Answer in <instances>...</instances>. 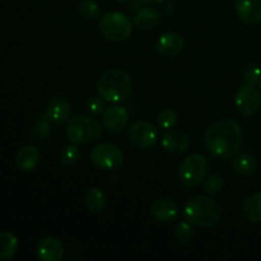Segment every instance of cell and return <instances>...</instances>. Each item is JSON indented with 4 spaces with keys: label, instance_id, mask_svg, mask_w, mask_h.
<instances>
[{
    "label": "cell",
    "instance_id": "6da1fadb",
    "mask_svg": "<svg viewBox=\"0 0 261 261\" xmlns=\"http://www.w3.org/2000/svg\"><path fill=\"white\" fill-rule=\"evenodd\" d=\"M244 139L241 125L231 119H221L208 126L204 143L209 153L218 158H232L237 154Z\"/></svg>",
    "mask_w": 261,
    "mask_h": 261
},
{
    "label": "cell",
    "instance_id": "7a4b0ae2",
    "mask_svg": "<svg viewBox=\"0 0 261 261\" xmlns=\"http://www.w3.org/2000/svg\"><path fill=\"white\" fill-rule=\"evenodd\" d=\"M185 219L195 227L211 228L222 219V209L217 201L209 196L195 195L186 201L184 206Z\"/></svg>",
    "mask_w": 261,
    "mask_h": 261
},
{
    "label": "cell",
    "instance_id": "3957f363",
    "mask_svg": "<svg viewBox=\"0 0 261 261\" xmlns=\"http://www.w3.org/2000/svg\"><path fill=\"white\" fill-rule=\"evenodd\" d=\"M97 91L106 102L111 103L124 102L132 94L133 79L126 70L110 69L99 76Z\"/></svg>",
    "mask_w": 261,
    "mask_h": 261
},
{
    "label": "cell",
    "instance_id": "277c9868",
    "mask_svg": "<svg viewBox=\"0 0 261 261\" xmlns=\"http://www.w3.org/2000/svg\"><path fill=\"white\" fill-rule=\"evenodd\" d=\"M65 133L68 139L75 144H91L101 139L103 125L87 115H75L68 120Z\"/></svg>",
    "mask_w": 261,
    "mask_h": 261
},
{
    "label": "cell",
    "instance_id": "5b68a950",
    "mask_svg": "<svg viewBox=\"0 0 261 261\" xmlns=\"http://www.w3.org/2000/svg\"><path fill=\"white\" fill-rule=\"evenodd\" d=\"M99 32L111 42H124L132 36V19L125 13L109 12L99 20Z\"/></svg>",
    "mask_w": 261,
    "mask_h": 261
},
{
    "label": "cell",
    "instance_id": "8992f818",
    "mask_svg": "<svg viewBox=\"0 0 261 261\" xmlns=\"http://www.w3.org/2000/svg\"><path fill=\"white\" fill-rule=\"evenodd\" d=\"M209 165L205 157L194 153L186 157L178 167V178L185 188H194L203 182L208 175Z\"/></svg>",
    "mask_w": 261,
    "mask_h": 261
},
{
    "label": "cell",
    "instance_id": "52a82bcc",
    "mask_svg": "<svg viewBox=\"0 0 261 261\" xmlns=\"http://www.w3.org/2000/svg\"><path fill=\"white\" fill-rule=\"evenodd\" d=\"M91 161L99 170L114 172L119 170L124 163V153L117 145L111 143H102L92 149Z\"/></svg>",
    "mask_w": 261,
    "mask_h": 261
},
{
    "label": "cell",
    "instance_id": "ba28073f",
    "mask_svg": "<svg viewBox=\"0 0 261 261\" xmlns=\"http://www.w3.org/2000/svg\"><path fill=\"white\" fill-rule=\"evenodd\" d=\"M130 143L142 150L152 149L158 140L157 127L148 121H135L129 127Z\"/></svg>",
    "mask_w": 261,
    "mask_h": 261
},
{
    "label": "cell",
    "instance_id": "9c48e42d",
    "mask_svg": "<svg viewBox=\"0 0 261 261\" xmlns=\"http://www.w3.org/2000/svg\"><path fill=\"white\" fill-rule=\"evenodd\" d=\"M234 106L242 116H254L261 106V96L255 86L240 87L234 96Z\"/></svg>",
    "mask_w": 261,
    "mask_h": 261
},
{
    "label": "cell",
    "instance_id": "30bf717a",
    "mask_svg": "<svg viewBox=\"0 0 261 261\" xmlns=\"http://www.w3.org/2000/svg\"><path fill=\"white\" fill-rule=\"evenodd\" d=\"M130 115L125 107L111 106L102 114V125L109 133H121L129 124Z\"/></svg>",
    "mask_w": 261,
    "mask_h": 261
},
{
    "label": "cell",
    "instance_id": "8fae6325",
    "mask_svg": "<svg viewBox=\"0 0 261 261\" xmlns=\"http://www.w3.org/2000/svg\"><path fill=\"white\" fill-rule=\"evenodd\" d=\"M185 41L182 36L176 32L163 33L155 41V50L163 58H175L184 50Z\"/></svg>",
    "mask_w": 261,
    "mask_h": 261
},
{
    "label": "cell",
    "instance_id": "7c38bea8",
    "mask_svg": "<svg viewBox=\"0 0 261 261\" xmlns=\"http://www.w3.org/2000/svg\"><path fill=\"white\" fill-rule=\"evenodd\" d=\"M234 10L245 24L256 25L261 22V0H236Z\"/></svg>",
    "mask_w": 261,
    "mask_h": 261
},
{
    "label": "cell",
    "instance_id": "4fadbf2b",
    "mask_svg": "<svg viewBox=\"0 0 261 261\" xmlns=\"http://www.w3.org/2000/svg\"><path fill=\"white\" fill-rule=\"evenodd\" d=\"M161 145L170 154H182L190 147V139L185 133L171 129L162 137Z\"/></svg>",
    "mask_w": 261,
    "mask_h": 261
},
{
    "label": "cell",
    "instance_id": "5bb4252c",
    "mask_svg": "<svg viewBox=\"0 0 261 261\" xmlns=\"http://www.w3.org/2000/svg\"><path fill=\"white\" fill-rule=\"evenodd\" d=\"M70 114V102L68 101V98L63 96H55L54 98H51V101L47 105V109H46V115L51 120V122L55 125H61L68 122Z\"/></svg>",
    "mask_w": 261,
    "mask_h": 261
},
{
    "label": "cell",
    "instance_id": "9a60e30c",
    "mask_svg": "<svg viewBox=\"0 0 261 261\" xmlns=\"http://www.w3.org/2000/svg\"><path fill=\"white\" fill-rule=\"evenodd\" d=\"M150 213L162 223H170L178 216V205L170 198H160L150 205Z\"/></svg>",
    "mask_w": 261,
    "mask_h": 261
},
{
    "label": "cell",
    "instance_id": "2e32d148",
    "mask_svg": "<svg viewBox=\"0 0 261 261\" xmlns=\"http://www.w3.org/2000/svg\"><path fill=\"white\" fill-rule=\"evenodd\" d=\"M37 256L42 261H60L64 256V246L55 237H43L37 245Z\"/></svg>",
    "mask_w": 261,
    "mask_h": 261
},
{
    "label": "cell",
    "instance_id": "e0dca14e",
    "mask_svg": "<svg viewBox=\"0 0 261 261\" xmlns=\"http://www.w3.org/2000/svg\"><path fill=\"white\" fill-rule=\"evenodd\" d=\"M40 150L33 147V145L20 148L17 154H15V165L19 170L25 171V172L35 170L38 163H40Z\"/></svg>",
    "mask_w": 261,
    "mask_h": 261
},
{
    "label": "cell",
    "instance_id": "ac0fdd59",
    "mask_svg": "<svg viewBox=\"0 0 261 261\" xmlns=\"http://www.w3.org/2000/svg\"><path fill=\"white\" fill-rule=\"evenodd\" d=\"M161 22L160 10L152 7H143L135 13L134 24L139 30L149 31Z\"/></svg>",
    "mask_w": 261,
    "mask_h": 261
},
{
    "label": "cell",
    "instance_id": "d6986e66",
    "mask_svg": "<svg viewBox=\"0 0 261 261\" xmlns=\"http://www.w3.org/2000/svg\"><path fill=\"white\" fill-rule=\"evenodd\" d=\"M232 160V167L239 175L247 177V176L254 175L256 171V160L254 155L250 153H240V154L233 155Z\"/></svg>",
    "mask_w": 261,
    "mask_h": 261
},
{
    "label": "cell",
    "instance_id": "ffe728a7",
    "mask_svg": "<svg viewBox=\"0 0 261 261\" xmlns=\"http://www.w3.org/2000/svg\"><path fill=\"white\" fill-rule=\"evenodd\" d=\"M242 212L247 221L261 223V193H254L247 196L242 205Z\"/></svg>",
    "mask_w": 261,
    "mask_h": 261
},
{
    "label": "cell",
    "instance_id": "44dd1931",
    "mask_svg": "<svg viewBox=\"0 0 261 261\" xmlns=\"http://www.w3.org/2000/svg\"><path fill=\"white\" fill-rule=\"evenodd\" d=\"M51 120L46 114H40L36 116L33 120L32 127H31V135L33 139L38 140V142H43V140L48 139L51 135Z\"/></svg>",
    "mask_w": 261,
    "mask_h": 261
},
{
    "label": "cell",
    "instance_id": "7402d4cb",
    "mask_svg": "<svg viewBox=\"0 0 261 261\" xmlns=\"http://www.w3.org/2000/svg\"><path fill=\"white\" fill-rule=\"evenodd\" d=\"M18 239L9 231L0 232V260H9L17 254Z\"/></svg>",
    "mask_w": 261,
    "mask_h": 261
},
{
    "label": "cell",
    "instance_id": "603a6c76",
    "mask_svg": "<svg viewBox=\"0 0 261 261\" xmlns=\"http://www.w3.org/2000/svg\"><path fill=\"white\" fill-rule=\"evenodd\" d=\"M84 205L88 209L91 213L98 214L106 206V195L103 194V191L98 188H93L91 190H88V193L86 194V198H84Z\"/></svg>",
    "mask_w": 261,
    "mask_h": 261
},
{
    "label": "cell",
    "instance_id": "cb8c5ba5",
    "mask_svg": "<svg viewBox=\"0 0 261 261\" xmlns=\"http://www.w3.org/2000/svg\"><path fill=\"white\" fill-rule=\"evenodd\" d=\"M81 149L78 148V144L70 142V144H66L61 149L60 162L66 167H73V166L78 165V162L81 161Z\"/></svg>",
    "mask_w": 261,
    "mask_h": 261
},
{
    "label": "cell",
    "instance_id": "d4e9b609",
    "mask_svg": "<svg viewBox=\"0 0 261 261\" xmlns=\"http://www.w3.org/2000/svg\"><path fill=\"white\" fill-rule=\"evenodd\" d=\"M78 13L87 20H94L101 15V9L94 0H82L78 4Z\"/></svg>",
    "mask_w": 261,
    "mask_h": 261
},
{
    "label": "cell",
    "instance_id": "484cf974",
    "mask_svg": "<svg viewBox=\"0 0 261 261\" xmlns=\"http://www.w3.org/2000/svg\"><path fill=\"white\" fill-rule=\"evenodd\" d=\"M157 124L160 129L171 130L177 124V114L171 109H165L158 114Z\"/></svg>",
    "mask_w": 261,
    "mask_h": 261
},
{
    "label": "cell",
    "instance_id": "4316f807",
    "mask_svg": "<svg viewBox=\"0 0 261 261\" xmlns=\"http://www.w3.org/2000/svg\"><path fill=\"white\" fill-rule=\"evenodd\" d=\"M193 224L189 223L188 221L180 222L177 226L175 227V237L178 242L181 244H188L193 240L194 237V229H193Z\"/></svg>",
    "mask_w": 261,
    "mask_h": 261
},
{
    "label": "cell",
    "instance_id": "83f0119b",
    "mask_svg": "<svg viewBox=\"0 0 261 261\" xmlns=\"http://www.w3.org/2000/svg\"><path fill=\"white\" fill-rule=\"evenodd\" d=\"M244 79L246 84L250 86H256L261 82V68L259 64L250 63L244 69Z\"/></svg>",
    "mask_w": 261,
    "mask_h": 261
},
{
    "label": "cell",
    "instance_id": "f1b7e54d",
    "mask_svg": "<svg viewBox=\"0 0 261 261\" xmlns=\"http://www.w3.org/2000/svg\"><path fill=\"white\" fill-rule=\"evenodd\" d=\"M224 180L221 175H212L211 177H208L204 181L203 188L205 193L211 194V195H216V194H218L222 190Z\"/></svg>",
    "mask_w": 261,
    "mask_h": 261
},
{
    "label": "cell",
    "instance_id": "f546056e",
    "mask_svg": "<svg viewBox=\"0 0 261 261\" xmlns=\"http://www.w3.org/2000/svg\"><path fill=\"white\" fill-rule=\"evenodd\" d=\"M105 99L101 96H92L87 99L86 102V109L89 114L98 116V115L103 114L106 110V105H105Z\"/></svg>",
    "mask_w": 261,
    "mask_h": 261
},
{
    "label": "cell",
    "instance_id": "4dcf8cb0",
    "mask_svg": "<svg viewBox=\"0 0 261 261\" xmlns=\"http://www.w3.org/2000/svg\"><path fill=\"white\" fill-rule=\"evenodd\" d=\"M142 2L148 3V4H160V3H163L165 0H142Z\"/></svg>",
    "mask_w": 261,
    "mask_h": 261
},
{
    "label": "cell",
    "instance_id": "1f68e13d",
    "mask_svg": "<svg viewBox=\"0 0 261 261\" xmlns=\"http://www.w3.org/2000/svg\"><path fill=\"white\" fill-rule=\"evenodd\" d=\"M117 2H119V3H127V2H130V0H117Z\"/></svg>",
    "mask_w": 261,
    "mask_h": 261
},
{
    "label": "cell",
    "instance_id": "d6a6232c",
    "mask_svg": "<svg viewBox=\"0 0 261 261\" xmlns=\"http://www.w3.org/2000/svg\"><path fill=\"white\" fill-rule=\"evenodd\" d=\"M260 91H261V82H260Z\"/></svg>",
    "mask_w": 261,
    "mask_h": 261
},
{
    "label": "cell",
    "instance_id": "836d02e7",
    "mask_svg": "<svg viewBox=\"0 0 261 261\" xmlns=\"http://www.w3.org/2000/svg\"><path fill=\"white\" fill-rule=\"evenodd\" d=\"M260 189H261V182H260Z\"/></svg>",
    "mask_w": 261,
    "mask_h": 261
}]
</instances>
